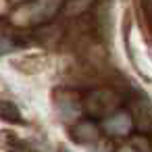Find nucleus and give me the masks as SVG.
Segmentation results:
<instances>
[{"mask_svg": "<svg viewBox=\"0 0 152 152\" xmlns=\"http://www.w3.org/2000/svg\"><path fill=\"white\" fill-rule=\"evenodd\" d=\"M61 152H73V150H67L65 146H61Z\"/></svg>", "mask_w": 152, "mask_h": 152, "instance_id": "8", "label": "nucleus"}, {"mask_svg": "<svg viewBox=\"0 0 152 152\" xmlns=\"http://www.w3.org/2000/svg\"><path fill=\"white\" fill-rule=\"evenodd\" d=\"M131 117L127 113H113L108 117H104L102 121V131H106L108 135H127L131 131Z\"/></svg>", "mask_w": 152, "mask_h": 152, "instance_id": "2", "label": "nucleus"}, {"mask_svg": "<svg viewBox=\"0 0 152 152\" xmlns=\"http://www.w3.org/2000/svg\"><path fill=\"white\" fill-rule=\"evenodd\" d=\"M67 98L63 100L58 94H56V110H58V115L65 119V121H71V119H75L77 115H79V110H81V104H79V100L75 98V94L73 92H69V90H65L63 92Z\"/></svg>", "mask_w": 152, "mask_h": 152, "instance_id": "3", "label": "nucleus"}, {"mask_svg": "<svg viewBox=\"0 0 152 152\" xmlns=\"http://www.w3.org/2000/svg\"><path fill=\"white\" fill-rule=\"evenodd\" d=\"M135 125L142 131L152 129V106L146 98H142V102H135Z\"/></svg>", "mask_w": 152, "mask_h": 152, "instance_id": "4", "label": "nucleus"}, {"mask_svg": "<svg viewBox=\"0 0 152 152\" xmlns=\"http://www.w3.org/2000/svg\"><path fill=\"white\" fill-rule=\"evenodd\" d=\"M117 96L110 90H96L92 94H88V98L83 100V108L90 117H108L117 110Z\"/></svg>", "mask_w": 152, "mask_h": 152, "instance_id": "1", "label": "nucleus"}, {"mask_svg": "<svg viewBox=\"0 0 152 152\" xmlns=\"http://www.w3.org/2000/svg\"><path fill=\"white\" fill-rule=\"evenodd\" d=\"M0 117L4 121H11V123H19L21 121V110L15 102H9V100H2L0 102Z\"/></svg>", "mask_w": 152, "mask_h": 152, "instance_id": "6", "label": "nucleus"}, {"mask_svg": "<svg viewBox=\"0 0 152 152\" xmlns=\"http://www.w3.org/2000/svg\"><path fill=\"white\" fill-rule=\"evenodd\" d=\"M13 48H15V44L9 40V36H7L2 29H0V54H9Z\"/></svg>", "mask_w": 152, "mask_h": 152, "instance_id": "7", "label": "nucleus"}, {"mask_svg": "<svg viewBox=\"0 0 152 152\" xmlns=\"http://www.w3.org/2000/svg\"><path fill=\"white\" fill-rule=\"evenodd\" d=\"M73 135H75L77 142H83L86 144V142H92V140L98 137V129H96V125L92 121H83V123H79L73 129Z\"/></svg>", "mask_w": 152, "mask_h": 152, "instance_id": "5", "label": "nucleus"}, {"mask_svg": "<svg viewBox=\"0 0 152 152\" xmlns=\"http://www.w3.org/2000/svg\"><path fill=\"white\" fill-rule=\"evenodd\" d=\"M121 152H133V150H127V148H125V150H121Z\"/></svg>", "mask_w": 152, "mask_h": 152, "instance_id": "9", "label": "nucleus"}]
</instances>
